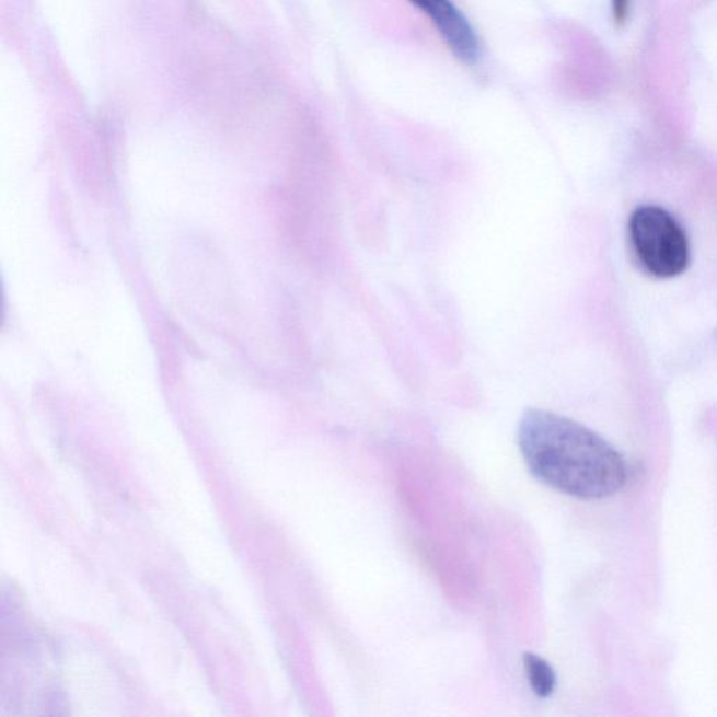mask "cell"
I'll return each mask as SVG.
<instances>
[{
  "instance_id": "obj_5",
  "label": "cell",
  "mask_w": 717,
  "mask_h": 717,
  "mask_svg": "<svg viewBox=\"0 0 717 717\" xmlns=\"http://www.w3.org/2000/svg\"><path fill=\"white\" fill-rule=\"evenodd\" d=\"M611 9L616 26H624L628 22L631 0H611Z\"/></svg>"
},
{
  "instance_id": "obj_4",
  "label": "cell",
  "mask_w": 717,
  "mask_h": 717,
  "mask_svg": "<svg viewBox=\"0 0 717 717\" xmlns=\"http://www.w3.org/2000/svg\"><path fill=\"white\" fill-rule=\"evenodd\" d=\"M523 663L529 684L535 695L540 698H548L553 695L556 689V674L553 667L534 654H525Z\"/></svg>"
},
{
  "instance_id": "obj_3",
  "label": "cell",
  "mask_w": 717,
  "mask_h": 717,
  "mask_svg": "<svg viewBox=\"0 0 717 717\" xmlns=\"http://www.w3.org/2000/svg\"><path fill=\"white\" fill-rule=\"evenodd\" d=\"M433 24L446 47L459 61L475 65L481 58V43L467 18L451 0H409Z\"/></svg>"
},
{
  "instance_id": "obj_2",
  "label": "cell",
  "mask_w": 717,
  "mask_h": 717,
  "mask_svg": "<svg viewBox=\"0 0 717 717\" xmlns=\"http://www.w3.org/2000/svg\"><path fill=\"white\" fill-rule=\"evenodd\" d=\"M629 239L641 268L651 277L675 278L690 267L689 238L679 220L664 208H636L629 219Z\"/></svg>"
},
{
  "instance_id": "obj_1",
  "label": "cell",
  "mask_w": 717,
  "mask_h": 717,
  "mask_svg": "<svg viewBox=\"0 0 717 717\" xmlns=\"http://www.w3.org/2000/svg\"><path fill=\"white\" fill-rule=\"evenodd\" d=\"M519 448L531 474L579 499H603L624 488L628 469L620 451L600 435L558 414L528 409Z\"/></svg>"
}]
</instances>
